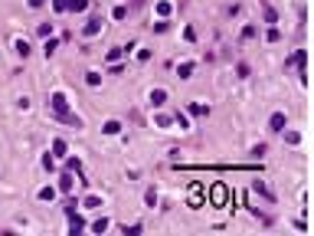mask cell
I'll list each match as a JSON object with an SVG mask.
<instances>
[{"instance_id":"1","label":"cell","mask_w":314,"mask_h":236,"mask_svg":"<svg viewBox=\"0 0 314 236\" xmlns=\"http://www.w3.org/2000/svg\"><path fill=\"white\" fill-rule=\"evenodd\" d=\"M49 105H53V112H56V121H63V125H82V121H78V118L66 109V95L63 92H53V95H49Z\"/></svg>"},{"instance_id":"2","label":"cell","mask_w":314,"mask_h":236,"mask_svg":"<svg viewBox=\"0 0 314 236\" xmlns=\"http://www.w3.org/2000/svg\"><path fill=\"white\" fill-rule=\"evenodd\" d=\"M82 230H85V220H82V217H78V213L69 207V233L76 236V233H82Z\"/></svg>"},{"instance_id":"3","label":"cell","mask_w":314,"mask_h":236,"mask_svg":"<svg viewBox=\"0 0 314 236\" xmlns=\"http://www.w3.org/2000/svg\"><path fill=\"white\" fill-rule=\"evenodd\" d=\"M268 125H272V131H282L285 128V112H275V115L268 118Z\"/></svg>"},{"instance_id":"4","label":"cell","mask_w":314,"mask_h":236,"mask_svg":"<svg viewBox=\"0 0 314 236\" xmlns=\"http://www.w3.org/2000/svg\"><path fill=\"white\" fill-rule=\"evenodd\" d=\"M98 30H102V16H92V20L85 23V36H95Z\"/></svg>"},{"instance_id":"5","label":"cell","mask_w":314,"mask_h":236,"mask_svg":"<svg viewBox=\"0 0 314 236\" xmlns=\"http://www.w3.org/2000/svg\"><path fill=\"white\" fill-rule=\"evenodd\" d=\"M59 190H72V171H69V167L59 174Z\"/></svg>"},{"instance_id":"6","label":"cell","mask_w":314,"mask_h":236,"mask_svg":"<svg viewBox=\"0 0 314 236\" xmlns=\"http://www.w3.org/2000/svg\"><path fill=\"white\" fill-rule=\"evenodd\" d=\"M151 102H154V105H164L167 102V92H164V89H154V92H151Z\"/></svg>"},{"instance_id":"7","label":"cell","mask_w":314,"mask_h":236,"mask_svg":"<svg viewBox=\"0 0 314 236\" xmlns=\"http://www.w3.org/2000/svg\"><path fill=\"white\" fill-rule=\"evenodd\" d=\"M66 167H69L72 174H78V177H82V161H78V157H69V161H66Z\"/></svg>"},{"instance_id":"8","label":"cell","mask_w":314,"mask_h":236,"mask_svg":"<svg viewBox=\"0 0 314 236\" xmlns=\"http://www.w3.org/2000/svg\"><path fill=\"white\" fill-rule=\"evenodd\" d=\"M53 154H56V157L66 154V141H63V138H56V141H53Z\"/></svg>"},{"instance_id":"9","label":"cell","mask_w":314,"mask_h":236,"mask_svg":"<svg viewBox=\"0 0 314 236\" xmlns=\"http://www.w3.org/2000/svg\"><path fill=\"white\" fill-rule=\"evenodd\" d=\"M85 7H88V0H69V10H76V13H82Z\"/></svg>"},{"instance_id":"10","label":"cell","mask_w":314,"mask_h":236,"mask_svg":"<svg viewBox=\"0 0 314 236\" xmlns=\"http://www.w3.org/2000/svg\"><path fill=\"white\" fill-rule=\"evenodd\" d=\"M170 3H167V0H160V3H157V13H160V16H170Z\"/></svg>"},{"instance_id":"11","label":"cell","mask_w":314,"mask_h":236,"mask_svg":"<svg viewBox=\"0 0 314 236\" xmlns=\"http://www.w3.org/2000/svg\"><path fill=\"white\" fill-rule=\"evenodd\" d=\"M43 167H46V171H49V174H53V171H56V164H53V154H43Z\"/></svg>"},{"instance_id":"12","label":"cell","mask_w":314,"mask_h":236,"mask_svg":"<svg viewBox=\"0 0 314 236\" xmlns=\"http://www.w3.org/2000/svg\"><path fill=\"white\" fill-rule=\"evenodd\" d=\"M92 230H95V233H105V230H108V220H95Z\"/></svg>"},{"instance_id":"13","label":"cell","mask_w":314,"mask_h":236,"mask_svg":"<svg viewBox=\"0 0 314 236\" xmlns=\"http://www.w3.org/2000/svg\"><path fill=\"white\" fill-rule=\"evenodd\" d=\"M16 53H20V56H30V43H23V39H20V43H16Z\"/></svg>"},{"instance_id":"14","label":"cell","mask_w":314,"mask_h":236,"mask_svg":"<svg viewBox=\"0 0 314 236\" xmlns=\"http://www.w3.org/2000/svg\"><path fill=\"white\" fill-rule=\"evenodd\" d=\"M85 82H88V86H98V82H102V76H98V72H88Z\"/></svg>"},{"instance_id":"15","label":"cell","mask_w":314,"mask_h":236,"mask_svg":"<svg viewBox=\"0 0 314 236\" xmlns=\"http://www.w3.org/2000/svg\"><path fill=\"white\" fill-rule=\"evenodd\" d=\"M56 197V190L53 187H46V190H39V200H53Z\"/></svg>"},{"instance_id":"16","label":"cell","mask_w":314,"mask_h":236,"mask_svg":"<svg viewBox=\"0 0 314 236\" xmlns=\"http://www.w3.org/2000/svg\"><path fill=\"white\" fill-rule=\"evenodd\" d=\"M177 72H180V79H187L190 72H193V66H190V63H183V66H180V69H177Z\"/></svg>"},{"instance_id":"17","label":"cell","mask_w":314,"mask_h":236,"mask_svg":"<svg viewBox=\"0 0 314 236\" xmlns=\"http://www.w3.org/2000/svg\"><path fill=\"white\" fill-rule=\"evenodd\" d=\"M255 194H262V197H268V187L262 181H255Z\"/></svg>"},{"instance_id":"18","label":"cell","mask_w":314,"mask_h":236,"mask_svg":"<svg viewBox=\"0 0 314 236\" xmlns=\"http://www.w3.org/2000/svg\"><path fill=\"white\" fill-rule=\"evenodd\" d=\"M105 134H118V121H108V125H105Z\"/></svg>"},{"instance_id":"19","label":"cell","mask_w":314,"mask_h":236,"mask_svg":"<svg viewBox=\"0 0 314 236\" xmlns=\"http://www.w3.org/2000/svg\"><path fill=\"white\" fill-rule=\"evenodd\" d=\"M53 7L56 10H69V0H53Z\"/></svg>"},{"instance_id":"20","label":"cell","mask_w":314,"mask_h":236,"mask_svg":"<svg viewBox=\"0 0 314 236\" xmlns=\"http://www.w3.org/2000/svg\"><path fill=\"white\" fill-rule=\"evenodd\" d=\"M30 7H43V0H30Z\"/></svg>"}]
</instances>
